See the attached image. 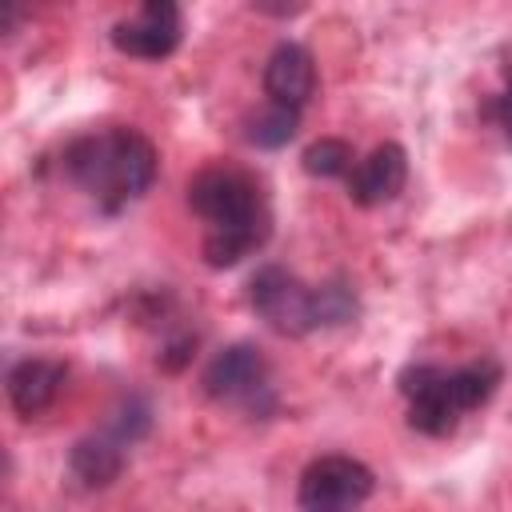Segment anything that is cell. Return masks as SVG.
Wrapping results in <instances>:
<instances>
[{
    "label": "cell",
    "mask_w": 512,
    "mask_h": 512,
    "mask_svg": "<svg viewBox=\"0 0 512 512\" xmlns=\"http://www.w3.org/2000/svg\"><path fill=\"white\" fill-rule=\"evenodd\" d=\"M188 208L208 224V236L200 244L208 268L240 264L272 232V216H268L260 180L236 164L200 168L188 180Z\"/></svg>",
    "instance_id": "1"
},
{
    "label": "cell",
    "mask_w": 512,
    "mask_h": 512,
    "mask_svg": "<svg viewBox=\"0 0 512 512\" xmlns=\"http://www.w3.org/2000/svg\"><path fill=\"white\" fill-rule=\"evenodd\" d=\"M64 176L88 192L104 212H120L140 200L156 180V144L136 128H100L84 132L64 148Z\"/></svg>",
    "instance_id": "2"
},
{
    "label": "cell",
    "mask_w": 512,
    "mask_h": 512,
    "mask_svg": "<svg viewBox=\"0 0 512 512\" xmlns=\"http://www.w3.org/2000/svg\"><path fill=\"white\" fill-rule=\"evenodd\" d=\"M504 380V368L488 356L460 368L408 364L400 372V396L408 400V424L424 436H448L472 408H480Z\"/></svg>",
    "instance_id": "3"
},
{
    "label": "cell",
    "mask_w": 512,
    "mask_h": 512,
    "mask_svg": "<svg viewBox=\"0 0 512 512\" xmlns=\"http://www.w3.org/2000/svg\"><path fill=\"white\" fill-rule=\"evenodd\" d=\"M248 304L280 336H304L320 328V288H308L280 264L256 268V276L248 280Z\"/></svg>",
    "instance_id": "4"
},
{
    "label": "cell",
    "mask_w": 512,
    "mask_h": 512,
    "mask_svg": "<svg viewBox=\"0 0 512 512\" xmlns=\"http://www.w3.org/2000/svg\"><path fill=\"white\" fill-rule=\"evenodd\" d=\"M376 488V476L364 460L332 452L316 456L296 484V504L300 512H356Z\"/></svg>",
    "instance_id": "5"
},
{
    "label": "cell",
    "mask_w": 512,
    "mask_h": 512,
    "mask_svg": "<svg viewBox=\"0 0 512 512\" xmlns=\"http://www.w3.org/2000/svg\"><path fill=\"white\" fill-rule=\"evenodd\" d=\"M204 392L220 404H244L248 412H268L272 408V392H268V360L256 344L236 340L228 348H220L204 376H200Z\"/></svg>",
    "instance_id": "6"
},
{
    "label": "cell",
    "mask_w": 512,
    "mask_h": 512,
    "mask_svg": "<svg viewBox=\"0 0 512 512\" xmlns=\"http://www.w3.org/2000/svg\"><path fill=\"white\" fill-rule=\"evenodd\" d=\"M112 48L136 60H164L184 40V12L172 0H148L136 8V16H124L112 24Z\"/></svg>",
    "instance_id": "7"
},
{
    "label": "cell",
    "mask_w": 512,
    "mask_h": 512,
    "mask_svg": "<svg viewBox=\"0 0 512 512\" xmlns=\"http://www.w3.org/2000/svg\"><path fill=\"white\" fill-rule=\"evenodd\" d=\"M404 180H408V152L396 140H384L364 160L352 164V172H348V196L360 208H376V204L396 200L404 192Z\"/></svg>",
    "instance_id": "8"
},
{
    "label": "cell",
    "mask_w": 512,
    "mask_h": 512,
    "mask_svg": "<svg viewBox=\"0 0 512 512\" xmlns=\"http://www.w3.org/2000/svg\"><path fill=\"white\" fill-rule=\"evenodd\" d=\"M264 92L272 104H284V108H304L316 92V64H312V52L296 40H284L272 48L268 64H264Z\"/></svg>",
    "instance_id": "9"
},
{
    "label": "cell",
    "mask_w": 512,
    "mask_h": 512,
    "mask_svg": "<svg viewBox=\"0 0 512 512\" xmlns=\"http://www.w3.org/2000/svg\"><path fill=\"white\" fill-rule=\"evenodd\" d=\"M68 380V364L64 360H48V356H28L20 364H12L8 372V400L20 416H40L44 408H52V400L60 396Z\"/></svg>",
    "instance_id": "10"
},
{
    "label": "cell",
    "mask_w": 512,
    "mask_h": 512,
    "mask_svg": "<svg viewBox=\"0 0 512 512\" xmlns=\"http://www.w3.org/2000/svg\"><path fill=\"white\" fill-rule=\"evenodd\" d=\"M68 468H72V476H76L80 484H88V488H108V484L124 472V444H120L116 436H108V432L84 436V440L72 444Z\"/></svg>",
    "instance_id": "11"
},
{
    "label": "cell",
    "mask_w": 512,
    "mask_h": 512,
    "mask_svg": "<svg viewBox=\"0 0 512 512\" xmlns=\"http://www.w3.org/2000/svg\"><path fill=\"white\" fill-rule=\"evenodd\" d=\"M300 128V112L296 108H284V104H264L248 124H244V136L248 144L256 148H284Z\"/></svg>",
    "instance_id": "12"
},
{
    "label": "cell",
    "mask_w": 512,
    "mask_h": 512,
    "mask_svg": "<svg viewBox=\"0 0 512 512\" xmlns=\"http://www.w3.org/2000/svg\"><path fill=\"white\" fill-rule=\"evenodd\" d=\"M300 164H304L308 176H324V180L328 176H348L352 172V144L340 140V136H320L304 148Z\"/></svg>",
    "instance_id": "13"
},
{
    "label": "cell",
    "mask_w": 512,
    "mask_h": 512,
    "mask_svg": "<svg viewBox=\"0 0 512 512\" xmlns=\"http://www.w3.org/2000/svg\"><path fill=\"white\" fill-rule=\"evenodd\" d=\"M152 428V408H148V400H140V396H128L112 416H108V436H116L120 444H132V440H140L144 432Z\"/></svg>",
    "instance_id": "14"
},
{
    "label": "cell",
    "mask_w": 512,
    "mask_h": 512,
    "mask_svg": "<svg viewBox=\"0 0 512 512\" xmlns=\"http://www.w3.org/2000/svg\"><path fill=\"white\" fill-rule=\"evenodd\" d=\"M488 116L496 120V128H500V132H504V140L512 144V68H508V76H504V88L492 96Z\"/></svg>",
    "instance_id": "15"
}]
</instances>
